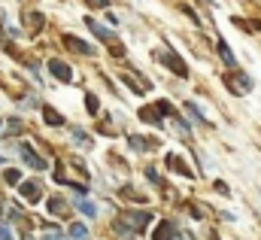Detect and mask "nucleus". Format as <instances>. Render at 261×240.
Here are the masks:
<instances>
[{
    "instance_id": "obj_27",
    "label": "nucleus",
    "mask_w": 261,
    "mask_h": 240,
    "mask_svg": "<svg viewBox=\"0 0 261 240\" xmlns=\"http://www.w3.org/2000/svg\"><path fill=\"white\" fill-rule=\"evenodd\" d=\"M0 240H15V237H12V231H9L6 225H0Z\"/></svg>"
},
{
    "instance_id": "obj_6",
    "label": "nucleus",
    "mask_w": 261,
    "mask_h": 240,
    "mask_svg": "<svg viewBox=\"0 0 261 240\" xmlns=\"http://www.w3.org/2000/svg\"><path fill=\"white\" fill-rule=\"evenodd\" d=\"M21 158H24V164H28V167H34V171H46V167H49V161H46L43 155H37L28 143L21 146Z\"/></svg>"
},
{
    "instance_id": "obj_22",
    "label": "nucleus",
    "mask_w": 261,
    "mask_h": 240,
    "mask_svg": "<svg viewBox=\"0 0 261 240\" xmlns=\"http://www.w3.org/2000/svg\"><path fill=\"white\" fill-rule=\"evenodd\" d=\"M67 210V204H64V198H61V195H58V198H49V213H55V216H58V213H64Z\"/></svg>"
},
{
    "instance_id": "obj_13",
    "label": "nucleus",
    "mask_w": 261,
    "mask_h": 240,
    "mask_svg": "<svg viewBox=\"0 0 261 240\" xmlns=\"http://www.w3.org/2000/svg\"><path fill=\"white\" fill-rule=\"evenodd\" d=\"M43 119H46V125H52V128H61L64 125V116L55 107H43Z\"/></svg>"
},
{
    "instance_id": "obj_31",
    "label": "nucleus",
    "mask_w": 261,
    "mask_h": 240,
    "mask_svg": "<svg viewBox=\"0 0 261 240\" xmlns=\"http://www.w3.org/2000/svg\"><path fill=\"white\" fill-rule=\"evenodd\" d=\"M24 240H34V234H24Z\"/></svg>"
},
{
    "instance_id": "obj_20",
    "label": "nucleus",
    "mask_w": 261,
    "mask_h": 240,
    "mask_svg": "<svg viewBox=\"0 0 261 240\" xmlns=\"http://www.w3.org/2000/svg\"><path fill=\"white\" fill-rule=\"evenodd\" d=\"M85 110H88L91 116H97V113H100V101H97V94H91V91L85 94Z\"/></svg>"
},
{
    "instance_id": "obj_19",
    "label": "nucleus",
    "mask_w": 261,
    "mask_h": 240,
    "mask_svg": "<svg viewBox=\"0 0 261 240\" xmlns=\"http://www.w3.org/2000/svg\"><path fill=\"white\" fill-rule=\"evenodd\" d=\"M3 182H6V185H21V171L6 167V171H3Z\"/></svg>"
},
{
    "instance_id": "obj_7",
    "label": "nucleus",
    "mask_w": 261,
    "mask_h": 240,
    "mask_svg": "<svg viewBox=\"0 0 261 240\" xmlns=\"http://www.w3.org/2000/svg\"><path fill=\"white\" fill-rule=\"evenodd\" d=\"M18 191H21V198H24V201H28V204H37V201H40V198H43V185H40V182H21V185H18Z\"/></svg>"
},
{
    "instance_id": "obj_15",
    "label": "nucleus",
    "mask_w": 261,
    "mask_h": 240,
    "mask_svg": "<svg viewBox=\"0 0 261 240\" xmlns=\"http://www.w3.org/2000/svg\"><path fill=\"white\" fill-rule=\"evenodd\" d=\"M219 58L225 61L228 67H237V58H234V52H231V46L225 40H219Z\"/></svg>"
},
{
    "instance_id": "obj_18",
    "label": "nucleus",
    "mask_w": 261,
    "mask_h": 240,
    "mask_svg": "<svg viewBox=\"0 0 261 240\" xmlns=\"http://www.w3.org/2000/svg\"><path fill=\"white\" fill-rule=\"evenodd\" d=\"M76 210H79L82 216H88V219H94V216H97V207H94L91 201H82V198L76 201Z\"/></svg>"
},
{
    "instance_id": "obj_11",
    "label": "nucleus",
    "mask_w": 261,
    "mask_h": 240,
    "mask_svg": "<svg viewBox=\"0 0 261 240\" xmlns=\"http://www.w3.org/2000/svg\"><path fill=\"white\" fill-rule=\"evenodd\" d=\"M140 119L149 122V125H155V128H161V125H164V113H161L158 107H155V110H152V107H143V110H140Z\"/></svg>"
},
{
    "instance_id": "obj_23",
    "label": "nucleus",
    "mask_w": 261,
    "mask_h": 240,
    "mask_svg": "<svg viewBox=\"0 0 261 240\" xmlns=\"http://www.w3.org/2000/svg\"><path fill=\"white\" fill-rule=\"evenodd\" d=\"M173 128H176V134H179L182 140H189V137H192V131H189V122H182L179 116H176V122H173Z\"/></svg>"
},
{
    "instance_id": "obj_10",
    "label": "nucleus",
    "mask_w": 261,
    "mask_h": 240,
    "mask_svg": "<svg viewBox=\"0 0 261 240\" xmlns=\"http://www.w3.org/2000/svg\"><path fill=\"white\" fill-rule=\"evenodd\" d=\"M176 228L179 225H173V222H158L155 231H152V240H173L176 237Z\"/></svg>"
},
{
    "instance_id": "obj_5",
    "label": "nucleus",
    "mask_w": 261,
    "mask_h": 240,
    "mask_svg": "<svg viewBox=\"0 0 261 240\" xmlns=\"http://www.w3.org/2000/svg\"><path fill=\"white\" fill-rule=\"evenodd\" d=\"M61 40H64L67 49H73L76 55H94V46H91V43H85V40H79V37H73V34H64Z\"/></svg>"
},
{
    "instance_id": "obj_14",
    "label": "nucleus",
    "mask_w": 261,
    "mask_h": 240,
    "mask_svg": "<svg viewBox=\"0 0 261 240\" xmlns=\"http://www.w3.org/2000/svg\"><path fill=\"white\" fill-rule=\"evenodd\" d=\"M128 146L134 152H146L149 146H152V140H146V137H140V134H130L128 137Z\"/></svg>"
},
{
    "instance_id": "obj_34",
    "label": "nucleus",
    "mask_w": 261,
    "mask_h": 240,
    "mask_svg": "<svg viewBox=\"0 0 261 240\" xmlns=\"http://www.w3.org/2000/svg\"><path fill=\"white\" fill-rule=\"evenodd\" d=\"M0 128H3V122H0Z\"/></svg>"
},
{
    "instance_id": "obj_29",
    "label": "nucleus",
    "mask_w": 261,
    "mask_h": 240,
    "mask_svg": "<svg viewBox=\"0 0 261 240\" xmlns=\"http://www.w3.org/2000/svg\"><path fill=\"white\" fill-rule=\"evenodd\" d=\"M43 240H64V237H61L58 231H46V234H43Z\"/></svg>"
},
{
    "instance_id": "obj_9",
    "label": "nucleus",
    "mask_w": 261,
    "mask_h": 240,
    "mask_svg": "<svg viewBox=\"0 0 261 240\" xmlns=\"http://www.w3.org/2000/svg\"><path fill=\"white\" fill-rule=\"evenodd\" d=\"M167 164H170V167H173L179 177H186V180H195V171H192V167H189V164H186L179 155H173V152H170V155H167Z\"/></svg>"
},
{
    "instance_id": "obj_30",
    "label": "nucleus",
    "mask_w": 261,
    "mask_h": 240,
    "mask_svg": "<svg viewBox=\"0 0 261 240\" xmlns=\"http://www.w3.org/2000/svg\"><path fill=\"white\" fill-rule=\"evenodd\" d=\"M173 240H192V234H189V231H182V234H176Z\"/></svg>"
},
{
    "instance_id": "obj_25",
    "label": "nucleus",
    "mask_w": 261,
    "mask_h": 240,
    "mask_svg": "<svg viewBox=\"0 0 261 240\" xmlns=\"http://www.w3.org/2000/svg\"><path fill=\"white\" fill-rule=\"evenodd\" d=\"M73 140H76L79 146H91V140H88V137H85L82 131H73Z\"/></svg>"
},
{
    "instance_id": "obj_17",
    "label": "nucleus",
    "mask_w": 261,
    "mask_h": 240,
    "mask_svg": "<svg viewBox=\"0 0 261 240\" xmlns=\"http://www.w3.org/2000/svg\"><path fill=\"white\" fill-rule=\"evenodd\" d=\"M24 21L34 28V34L37 31H43V25H46V18H43V12H24Z\"/></svg>"
},
{
    "instance_id": "obj_26",
    "label": "nucleus",
    "mask_w": 261,
    "mask_h": 240,
    "mask_svg": "<svg viewBox=\"0 0 261 240\" xmlns=\"http://www.w3.org/2000/svg\"><path fill=\"white\" fill-rule=\"evenodd\" d=\"M85 6H91V9H107L110 0H85Z\"/></svg>"
},
{
    "instance_id": "obj_4",
    "label": "nucleus",
    "mask_w": 261,
    "mask_h": 240,
    "mask_svg": "<svg viewBox=\"0 0 261 240\" xmlns=\"http://www.w3.org/2000/svg\"><path fill=\"white\" fill-rule=\"evenodd\" d=\"M49 73L58 79V82H73V67L67 64V61H49Z\"/></svg>"
},
{
    "instance_id": "obj_12",
    "label": "nucleus",
    "mask_w": 261,
    "mask_h": 240,
    "mask_svg": "<svg viewBox=\"0 0 261 240\" xmlns=\"http://www.w3.org/2000/svg\"><path fill=\"white\" fill-rule=\"evenodd\" d=\"M88 28H91V31H94V37H97V40H103V43H113V40H116V34H113V31H107L103 25H97L94 18H88Z\"/></svg>"
},
{
    "instance_id": "obj_2",
    "label": "nucleus",
    "mask_w": 261,
    "mask_h": 240,
    "mask_svg": "<svg viewBox=\"0 0 261 240\" xmlns=\"http://www.w3.org/2000/svg\"><path fill=\"white\" fill-rule=\"evenodd\" d=\"M152 219V213H146V210H130L128 216H125V222H116V231H143L146 228V222Z\"/></svg>"
},
{
    "instance_id": "obj_32",
    "label": "nucleus",
    "mask_w": 261,
    "mask_h": 240,
    "mask_svg": "<svg viewBox=\"0 0 261 240\" xmlns=\"http://www.w3.org/2000/svg\"><path fill=\"white\" fill-rule=\"evenodd\" d=\"M0 213H3V204H0Z\"/></svg>"
},
{
    "instance_id": "obj_21",
    "label": "nucleus",
    "mask_w": 261,
    "mask_h": 240,
    "mask_svg": "<svg viewBox=\"0 0 261 240\" xmlns=\"http://www.w3.org/2000/svg\"><path fill=\"white\" fill-rule=\"evenodd\" d=\"M70 237L85 240V237H88V225H82V222H73V225H70Z\"/></svg>"
},
{
    "instance_id": "obj_24",
    "label": "nucleus",
    "mask_w": 261,
    "mask_h": 240,
    "mask_svg": "<svg viewBox=\"0 0 261 240\" xmlns=\"http://www.w3.org/2000/svg\"><path fill=\"white\" fill-rule=\"evenodd\" d=\"M186 110H189V113H192V119H195V122H200V125H203V128H206V119H203V113H200V110H197V104H192V101H189V104H186Z\"/></svg>"
},
{
    "instance_id": "obj_33",
    "label": "nucleus",
    "mask_w": 261,
    "mask_h": 240,
    "mask_svg": "<svg viewBox=\"0 0 261 240\" xmlns=\"http://www.w3.org/2000/svg\"><path fill=\"white\" fill-rule=\"evenodd\" d=\"M203 3H213V0H203Z\"/></svg>"
},
{
    "instance_id": "obj_28",
    "label": "nucleus",
    "mask_w": 261,
    "mask_h": 240,
    "mask_svg": "<svg viewBox=\"0 0 261 240\" xmlns=\"http://www.w3.org/2000/svg\"><path fill=\"white\" fill-rule=\"evenodd\" d=\"M9 219H15V222H21V210H18V207H9Z\"/></svg>"
},
{
    "instance_id": "obj_16",
    "label": "nucleus",
    "mask_w": 261,
    "mask_h": 240,
    "mask_svg": "<svg viewBox=\"0 0 261 240\" xmlns=\"http://www.w3.org/2000/svg\"><path fill=\"white\" fill-rule=\"evenodd\" d=\"M3 128H6V134H9V137H21V134H24V122H21V119L3 122Z\"/></svg>"
},
{
    "instance_id": "obj_1",
    "label": "nucleus",
    "mask_w": 261,
    "mask_h": 240,
    "mask_svg": "<svg viewBox=\"0 0 261 240\" xmlns=\"http://www.w3.org/2000/svg\"><path fill=\"white\" fill-rule=\"evenodd\" d=\"M225 88H228L231 94H237V98H246V94L252 91V79H249L243 70H237V67H234V73H228V76H225Z\"/></svg>"
},
{
    "instance_id": "obj_8",
    "label": "nucleus",
    "mask_w": 261,
    "mask_h": 240,
    "mask_svg": "<svg viewBox=\"0 0 261 240\" xmlns=\"http://www.w3.org/2000/svg\"><path fill=\"white\" fill-rule=\"evenodd\" d=\"M137 79H140V73H125V76H122V82L128 85L134 94H146V91L152 88V82H137Z\"/></svg>"
},
{
    "instance_id": "obj_3",
    "label": "nucleus",
    "mask_w": 261,
    "mask_h": 240,
    "mask_svg": "<svg viewBox=\"0 0 261 240\" xmlns=\"http://www.w3.org/2000/svg\"><path fill=\"white\" fill-rule=\"evenodd\" d=\"M158 61H161V64H167V67H170V70H173L176 76L189 79V67H186V61H182V58H176L173 52H158Z\"/></svg>"
}]
</instances>
